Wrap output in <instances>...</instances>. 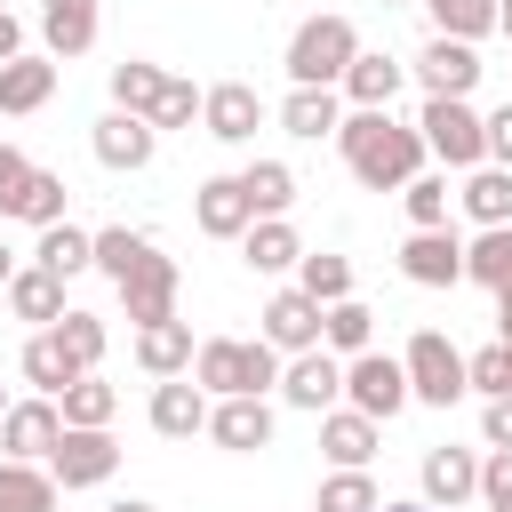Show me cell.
<instances>
[{
    "mask_svg": "<svg viewBox=\"0 0 512 512\" xmlns=\"http://www.w3.org/2000/svg\"><path fill=\"white\" fill-rule=\"evenodd\" d=\"M280 128H288V136H304V144H320V136H336V128H344V96H336V88H288Z\"/></svg>",
    "mask_w": 512,
    "mask_h": 512,
    "instance_id": "d4e9b609",
    "label": "cell"
},
{
    "mask_svg": "<svg viewBox=\"0 0 512 512\" xmlns=\"http://www.w3.org/2000/svg\"><path fill=\"white\" fill-rule=\"evenodd\" d=\"M64 440V416H56V400H8V416H0V456L8 464H48V448Z\"/></svg>",
    "mask_w": 512,
    "mask_h": 512,
    "instance_id": "9c48e42d",
    "label": "cell"
},
{
    "mask_svg": "<svg viewBox=\"0 0 512 512\" xmlns=\"http://www.w3.org/2000/svg\"><path fill=\"white\" fill-rule=\"evenodd\" d=\"M240 256H248V272H288V264L304 256V240H296L288 216H256V224L240 232Z\"/></svg>",
    "mask_w": 512,
    "mask_h": 512,
    "instance_id": "4316f807",
    "label": "cell"
},
{
    "mask_svg": "<svg viewBox=\"0 0 512 512\" xmlns=\"http://www.w3.org/2000/svg\"><path fill=\"white\" fill-rule=\"evenodd\" d=\"M56 416H64L72 432H112V416H120V392H112L104 376H80V384H64V392H56Z\"/></svg>",
    "mask_w": 512,
    "mask_h": 512,
    "instance_id": "f1b7e54d",
    "label": "cell"
},
{
    "mask_svg": "<svg viewBox=\"0 0 512 512\" xmlns=\"http://www.w3.org/2000/svg\"><path fill=\"white\" fill-rule=\"evenodd\" d=\"M344 408L368 416V424H392L408 408V368L392 352H352L344 360Z\"/></svg>",
    "mask_w": 512,
    "mask_h": 512,
    "instance_id": "8992f818",
    "label": "cell"
},
{
    "mask_svg": "<svg viewBox=\"0 0 512 512\" xmlns=\"http://www.w3.org/2000/svg\"><path fill=\"white\" fill-rule=\"evenodd\" d=\"M8 312H16V320H32V328H56L72 304H64V280H56V272L16 264V280H8Z\"/></svg>",
    "mask_w": 512,
    "mask_h": 512,
    "instance_id": "7402d4cb",
    "label": "cell"
},
{
    "mask_svg": "<svg viewBox=\"0 0 512 512\" xmlns=\"http://www.w3.org/2000/svg\"><path fill=\"white\" fill-rule=\"evenodd\" d=\"M112 472H120V440H112V432H72V424H64V440L48 448V480H56L64 496H72V488H104Z\"/></svg>",
    "mask_w": 512,
    "mask_h": 512,
    "instance_id": "52a82bcc",
    "label": "cell"
},
{
    "mask_svg": "<svg viewBox=\"0 0 512 512\" xmlns=\"http://www.w3.org/2000/svg\"><path fill=\"white\" fill-rule=\"evenodd\" d=\"M88 144H96V160H104L112 176H136V168H152V152H160V128H152V120H136V112H104Z\"/></svg>",
    "mask_w": 512,
    "mask_h": 512,
    "instance_id": "4fadbf2b",
    "label": "cell"
},
{
    "mask_svg": "<svg viewBox=\"0 0 512 512\" xmlns=\"http://www.w3.org/2000/svg\"><path fill=\"white\" fill-rule=\"evenodd\" d=\"M456 200H464V216H472L480 232L512 224V168H488V160H480V168L464 176V192H456Z\"/></svg>",
    "mask_w": 512,
    "mask_h": 512,
    "instance_id": "f546056e",
    "label": "cell"
},
{
    "mask_svg": "<svg viewBox=\"0 0 512 512\" xmlns=\"http://www.w3.org/2000/svg\"><path fill=\"white\" fill-rule=\"evenodd\" d=\"M464 392H480V400H504V392H512V352H504V344H480V352H464Z\"/></svg>",
    "mask_w": 512,
    "mask_h": 512,
    "instance_id": "7bdbcfd3",
    "label": "cell"
},
{
    "mask_svg": "<svg viewBox=\"0 0 512 512\" xmlns=\"http://www.w3.org/2000/svg\"><path fill=\"white\" fill-rule=\"evenodd\" d=\"M16 368H24V384H32L40 400H56L64 384H80V368H72V352L56 344V328H40V336L24 344V360H16Z\"/></svg>",
    "mask_w": 512,
    "mask_h": 512,
    "instance_id": "1f68e13d",
    "label": "cell"
},
{
    "mask_svg": "<svg viewBox=\"0 0 512 512\" xmlns=\"http://www.w3.org/2000/svg\"><path fill=\"white\" fill-rule=\"evenodd\" d=\"M32 264H40V272H56V280L88 272V232H80V224H48V232L32 240Z\"/></svg>",
    "mask_w": 512,
    "mask_h": 512,
    "instance_id": "ab89813d",
    "label": "cell"
},
{
    "mask_svg": "<svg viewBox=\"0 0 512 512\" xmlns=\"http://www.w3.org/2000/svg\"><path fill=\"white\" fill-rule=\"evenodd\" d=\"M8 56H24V24L0 8V64H8Z\"/></svg>",
    "mask_w": 512,
    "mask_h": 512,
    "instance_id": "f907efd6",
    "label": "cell"
},
{
    "mask_svg": "<svg viewBox=\"0 0 512 512\" xmlns=\"http://www.w3.org/2000/svg\"><path fill=\"white\" fill-rule=\"evenodd\" d=\"M488 512H512V504H488Z\"/></svg>",
    "mask_w": 512,
    "mask_h": 512,
    "instance_id": "6f0895ef",
    "label": "cell"
},
{
    "mask_svg": "<svg viewBox=\"0 0 512 512\" xmlns=\"http://www.w3.org/2000/svg\"><path fill=\"white\" fill-rule=\"evenodd\" d=\"M24 176H32V160H24L16 144H0V216L16 208V192H24Z\"/></svg>",
    "mask_w": 512,
    "mask_h": 512,
    "instance_id": "c3c4849f",
    "label": "cell"
},
{
    "mask_svg": "<svg viewBox=\"0 0 512 512\" xmlns=\"http://www.w3.org/2000/svg\"><path fill=\"white\" fill-rule=\"evenodd\" d=\"M40 40H48V56H88L96 48V0H40Z\"/></svg>",
    "mask_w": 512,
    "mask_h": 512,
    "instance_id": "cb8c5ba5",
    "label": "cell"
},
{
    "mask_svg": "<svg viewBox=\"0 0 512 512\" xmlns=\"http://www.w3.org/2000/svg\"><path fill=\"white\" fill-rule=\"evenodd\" d=\"M192 120H200V88L192 80H168L160 104H152V128H192Z\"/></svg>",
    "mask_w": 512,
    "mask_h": 512,
    "instance_id": "f6af8a7d",
    "label": "cell"
},
{
    "mask_svg": "<svg viewBox=\"0 0 512 512\" xmlns=\"http://www.w3.org/2000/svg\"><path fill=\"white\" fill-rule=\"evenodd\" d=\"M192 224H200L208 240H240V232L256 224V208H248L240 176H208V184L192 192Z\"/></svg>",
    "mask_w": 512,
    "mask_h": 512,
    "instance_id": "d6986e66",
    "label": "cell"
},
{
    "mask_svg": "<svg viewBox=\"0 0 512 512\" xmlns=\"http://www.w3.org/2000/svg\"><path fill=\"white\" fill-rule=\"evenodd\" d=\"M160 88H168V72H160V64H144V56L112 64V112H136V120H152Z\"/></svg>",
    "mask_w": 512,
    "mask_h": 512,
    "instance_id": "e575fe53",
    "label": "cell"
},
{
    "mask_svg": "<svg viewBox=\"0 0 512 512\" xmlns=\"http://www.w3.org/2000/svg\"><path fill=\"white\" fill-rule=\"evenodd\" d=\"M320 352H336V360H352V352H376V312H368L360 296L328 304V312H320Z\"/></svg>",
    "mask_w": 512,
    "mask_h": 512,
    "instance_id": "83f0119b",
    "label": "cell"
},
{
    "mask_svg": "<svg viewBox=\"0 0 512 512\" xmlns=\"http://www.w3.org/2000/svg\"><path fill=\"white\" fill-rule=\"evenodd\" d=\"M400 272H408L416 288H456V280H464V240H456L448 224H440V232H408Z\"/></svg>",
    "mask_w": 512,
    "mask_h": 512,
    "instance_id": "e0dca14e",
    "label": "cell"
},
{
    "mask_svg": "<svg viewBox=\"0 0 512 512\" xmlns=\"http://www.w3.org/2000/svg\"><path fill=\"white\" fill-rule=\"evenodd\" d=\"M416 504H432V512H456V504H472L480 496V456L472 448H424V472H416Z\"/></svg>",
    "mask_w": 512,
    "mask_h": 512,
    "instance_id": "7c38bea8",
    "label": "cell"
},
{
    "mask_svg": "<svg viewBox=\"0 0 512 512\" xmlns=\"http://www.w3.org/2000/svg\"><path fill=\"white\" fill-rule=\"evenodd\" d=\"M480 504H512V448L480 456Z\"/></svg>",
    "mask_w": 512,
    "mask_h": 512,
    "instance_id": "7dc6e473",
    "label": "cell"
},
{
    "mask_svg": "<svg viewBox=\"0 0 512 512\" xmlns=\"http://www.w3.org/2000/svg\"><path fill=\"white\" fill-rule=\"evenodd\" d=\"M176 288H184L176 256H160V248H152V256L120 280V304H128V320H136V328H152V320H168V312H176Z\"/></svg>",
    "mask_w": 512,
    "mask_h": 512,
    "instance_id": "5bb4252c",
    "label": "cell"
},
{
    "mask_svg": "<svg viewBox=\"0 0 512 512\" xmlns=\"http://www.w3.org/2000/svg\"><path fill=\"white\" fill-rule=\"evenodd\" d=\"M240 192H248L256 216H288V200H296V168H288V160H248V168H240Z\"/></svg>",
    "mask_w": 512,
    "mask_h": 512,
    "instance_id": "d590c367",
    "label": "cell"
},
{
    "mask_svg": "<svg viewBox=\"0 0 512 512\" xmlns=\"http://www.w3.org/2000/svg\"><path fill=\"white\" fill-rule=\"evenodd\" d=\"M496 344L512 352V288H496Z\"/></svg>",
    "mask_w": 512,
    "mask_h": 512,
    "instance_id": "816d5d0a",
    "label": "cell"
},
{
    "mask_svg": "<svg viewBox=\"0 0 512 512\" xmlns=\"http://www.w3.org/2000/svg\"><path fill=\"white\" fill-rule=\"evenodd\" d=\"M376 512H432V504H376Z\"/></svg>",
    "mask_w": 512,
    "mask_h": 512,
    "instance_id": "9f6ffc18",
    "label": "cell"
},
{
    "mask_svg": "<svg viewBox=\"0 0 512 512\" xmlns=\"http://www.w3.org/2000/svg\"><path fill=\"white\" fill-rule=\"evenodd\" d=\"M296 288H304L320 312L344 304V296H352V256H328V248H320V256H296Z\"/></svg>",
    "mask_w": 512,
    "mask_h": 512,
    "instance_id": "74e56055",
    "label": "cell"
},
{
    "mask_svg": "<svg viewBox=\"0 0 512 512\" xmlns=\"http://www.w3.org/2000/svg\"><path fill=\"white\" fill-rule=\"evenodd\" d=\"M200 128H208L216 144H256L264 96H256L248 80H216V88H200Z\"/></svg>",
    "mask_w": 512,
    "mask_h": 512,
    "instance_id": "30bf717a",
    "label": "cell"
},
{
    "mask_svg": "<svg viewBox=\"0 0 512 512\" xmlns=\"http://www.w3.org/2000/svg\"><path fill=\"white\" fill-rule=\"evenodd\" d=\"M400 80H408V64H400V56H376V48H360V56L344 64V80H336V96H344L352 112H392V96H400Z\"/></svg>",
    "mask_w": 512,
    "mask_h": 512,
    "instance_id": "2e32d148",
    "label": "cell"
},
{
    "mask_svg": "<svg viewBox=\"0 0 512 512\" xmlns=\"http://www.w3.org/2000/svg\"><path fill=\"white\" fill-rule=\"evenodd\" d=\"M8 280H16V248L0 240V288H8Z\"/></svg>",
    "mask_w": 512,
    "mask_h": 512,
    "instance_id": "f5cc1de1",
    "label": "cell"
},
{
    "mask_svg": "<svg viewBox=\"0 0 512 512\" xmlns=\"http://www.w3.org/2000/svg\"><path fill=\"white\" fill-rule=\"evenodd\" d=\"M400 368H408V400H424V408H456L464 400V352L440 328H416L408 352H400Z\"/></svg>",
    "mask_w": 512,
    "mask_h": 512,
    "instance_id": "5b68a950",
    "label": "cell"
},
{
    "mask_svg": "<svg viewBox=\"0 0 512 512\" xmlns=\"http://www.w3.org/2000/svg\"><path fill=\"white\" fill-rule=\"evenodd\" d=\"M104 512H152V504H144V496H120V504H104Z\"/></svg>",
    "mask_w": 512,
    "mask_h": 512,
    "instance_id": "db71d44e",
    "label": "cell"
},
{
    "mask_svg": "<svg viewBox=\"0 0 512 512\" xmlns=\"http://www.w3.org/2000/svg\"><path fill=\"white\" fill-rule=\"evenodd\" d=\"M320 456H328L336 472H368V456H376V424L352 416V408H328V416H320Z\"/></svg>",
    "mask_w": 512,
    "mask_h": 512,
    "instance_id": "603a6c76",
    "label": "cell"
},
{
    "mask_svg": "<svg viewBox=\"0 0 512 512\" xmlns=\"http://www.w3.org/2000/svg\"><path fill=\"white\" fill-rule=\"evenodd\" d=\"M336 144H344V168H352L368 192H400L408 176H424V136L400 128L392 112H344Z\"/></svg>",
    "mask_w": 512,
    "mask_h": 512,
    "instance_id": "6da1fadb",
    "label": "cell"
},
{
    "mask_svg": "<svg viewBox=\"0 0 512 512\" xmlns=\"http://www.w3.org/2000/svg\"><path fill=\"white\" fill-rule=\"evenodd\" d=\"M192 352H200V344H192V320H176V312L152 320V328H136V368H144V376H184Z\"/></svg>",
    "mask_w": 512,
    "mask_h": 512,
    "instance_id": "44dd1931",
    "label": "cell"
},
{
    "mask_svg": "<svg viewBox=\"0 0 512 512\" xmlns=\"http://www.w3.org/2000/svg\"><path fill=\"white\" fill-rule=\"evenodd\" d=\"M416 136H424V160H440V168H480L488 152H480V112H472V96H424V112H416Z\"/></svg>",
    "mask_w": 512,
    "mask_h": 512,
    "instance_id": "277c9868",
    "label": "cell"
},
{
    "mask_svg": "<svg viewBox=\"0 0 512 512\" xmlns=\"http://www.w3.org/2000/svg\"><path fill=\"white\" fill-rule=\"evenodd\" d=\"M480 440H488V448H512V392L480 408Z\"/></svg>",
    "mask_w": 512,
    "mask_h": 512,
    "instance_id": "681fc988",
    "label": "cell"
},
{
    "mask_svg": "<svg viewBox=\"0 0 512 512\" xmlns=\"http://www.w3.org/2000/svg\"><path fill=\"white\" fill-rule=\"evenodd\" d=\"M464 280H480V288H512V224L464 240Z\"/></svg>",
    "mask_w": 512,
    "mask_h": 512,
    "instance_id": "f35d334b",
    "label": "cell"
},
{
    "mask_svg": "<svg viewBox=\"0 0 512 512\" xmlns=\"http://www.w3.org/2000/svg\"><path fill=\"white\" fill-rule=\"evenodd\" d=\"M272 400H208V440L216 448H232V456H256V448H272Z\"/></svg>",
    "mask_w": 512,
    "mask_h": 512,
    "instance_id": "9a60e30c",
    "label": "cell"
},
{
    "mask_svg": "<svg viewBox=\"0 0 512 512\" xmlns=\"http://www.w3.org/2000/svg\"><path fill=\"white\" fill-rule=\"evenodd\" d=\"M264 344L272 352H312L320 344V304L304 296V288H272V304H264Z\"/></svg>",
    "mask_w": 512,
    "mask_h": 512,
    "instance_id": "ac0fdd59",
    "label": "cell"
},
{
    "mask_svg": "<svg viewBox=\"0 0 512 512\" xmlns=\"http://www.w3.org/2000/svg\"><path fill=\"white\" fill-rule=\"evenodd\" d=\"M352 56H360L352 16H304L296 40H288V88H336Z\"/></svg>",
    "mask_w": 512,
    "mask_h": 512,
    "instance_id": "3957f363",
    "label": "cell"
},
{
    "mask_svg": "<svg viewBox=\"0 0 512 512\" xmlns=\"http://www.w3.org/2000/svg\"><path fill=\"white\" fill-rule=\"evenodd\" d=\"M496 32H504V40H512V0H496Z\"/></svg>",
    "mask_w": 512,
    "mask_h": 512,
    "instance_id": "11a10c76",
    "label": "cell"
},
{
    "mask_svg": "<svg viewBox=\"0 0 512 512\" xmlns=\"http://www.w3.org/2000/svg\"><path fill=\"white\" fill-rule=\"evenodd\" d=\"M384 8H400V0H384Z\"/></svg>",
    "mask_w": 512,
    "mask_h": 512,
    "instance_id": "91938a15",
    "label": "cell"
},
{
    "mask_svg": "<svg viewBox=\"0 0 512 512\" xmlns=\"http://www.w3.org/2000/svg\"><path fill=\"white\" fill-rule=\"evenodd\" d=\"M144 256H152V240H144L136 224H104V232H88V264H96L112 288H120V280H128Z\"/></svg>",
    "mask_w": 512,
    "mask_h": 512,
    "instance_id": "4dcf8cb0",
    "label": "cell"
},
{
    "mask_svg": "<svg viewBox=\"0 0 512 512\" xmlns=\"http://www.w3.org/2000/svg\"><path fill=\"white\" fill-rule=\"evenodd\" d=\"M64 200H72V192H64V176H56V168H32L8 216H24L32 232H48V224H64Z\"/></svg>",
    "mask_w": 512,
    "mask_h": 512,
    "instance_id": "8d00e7d4",
    "label": "cell"
},
{
    "mask_svg": "<svg viewBox=\"0 0 512 512\" xmlns=\"http://www.w3.org/2000/svg\"><path fill=\"white\" fill-rule=\"evenodd\" d=\"M424 16L440 40H464V48H480L496 32V0H424Z\"/></svg>",
    "mask_w": 512,
    "mask_h": 512,
    "instance_id": "d6a6232c",
    "label": "cell"
},
{
    "mask_svg": "<svg viewBox=\"0 0 512 512\" xmlns=\"http://www.w3.org/2000/svg\"><path fill=\"white\" fill-rule=\"evenodd\" d=\"M448 200H456L448 176H408V184H400V208H408L416 232H440V224H448Z\"/></svg>",
    "mask_w": 512,
    "mask_h": 512,
    "instance_id": "b9f144b4",
    "label": "cell"
},
{
    "mask_svg": "<svg viewBox=\"0 0 512 512\" xmlns=\"http://www.w3.org/2000/svg\"><path fill=\"white\" fill-rule=\"evenodd\" d=\"M152 432H160V440L208 432V392H200L192 376H160V384H152Z\"/></svg>",
    "mask_w": 512,
    "mask_h": 512,
    "instance_id": "ffe728a7",
    "label": "cell"
},
{
    "mask_svg": "<svg viewBox=\"0 0 512 512\" xmlns=\"http://www.w3.org/2000/svg\"><path fill=\"white\" fill-rule=\"evenodd\" d=\"M56 344L72 352V368H80V376H96V360H104V344H112V328H104L96 312H64V320H56Z\"/></svg>",
    "mask_w": 512,
    "mask_h": 512,
    "instance_id": "60d3db41",
    "label": "cell"
},
{
    "mask_svg": "<svg viewBox=\"0 0 512 512\" xmlns=\"http://www.w3.org/2000/svg\"><path fill=\"white\" fill-rule=\"evenodd\" d=\"M272 392H280L288 408H304V416H328V408L344 400V360L312 344V352H296V360L280 368V384H272Z\"/></svg>",
    "mask_w": 512,
    "mask_h": 512,
    "instance_id": "ba28073f",
    "label": "cell"
},
{
    "mask_svg": "<svg viewBox=\"0 0 512 512\" xmlns=\"http://www.w3.org/2000/svg\"><path fill=\"white\" fill-rule=\"evenodd\" d=\"M56 96V56H8L0 64V112H40Z\"/></svg>",
    "mask_w": 512,
    "mask_h": 512,
    "instance_id": "484cf974",
    "label": "cell"
},
{
    "mask_svg": "<svg viewBox=\"0 0 512 512\" xmlns=\"http://www.w3.org/2000/svg\"><path fill=\"white\" fill-rule=\"evenodd\" d=\"M0 416H8V400H0Z\"/></svg>",
    "mask_w": 512,
    "mask_h": 512,
    "instance_id": "680465c9",
    "label": "cell"
},
{
    "mask_svg": "<svg viewBox=\"0 0 512 512\" xmlns=\"http://www.w3.org/2000/svg\"><path fill=\"white\" fill-rule=\"evenodd\" d=\"M480 152H488V168H512V104L480 112Z\"/></svg>",
    "mask_w": 512,
    "mask_h": 512,
    "instance_id": "bcb514c9",
    "label": "cell"
},
{
    "mask_svg": "<svg viewBox=\"0 0 512 512\" xmlns=\"http://www.w3.org/2000/svg\"><path fill=\"white\" fill-rule=\"evenodd\" d=\"M184 376H192L208 400H240V392H248V400H264V392L280 384V352H272L264 336H256V344H240V336H208V344L192 352V368H184Z\"/></svg>",
    "mask_w": 512,
    "mask_h": 512,
    "instance_id": "7a4b0ae2",
    "label": "cell"
},
{
    "mask_svg": "<svg viewBox=\"0 0 512 512\" xmlns=\"http://www.w3.org/2000/svg\"><path fill=\"white\" fill-rule=\"evenodd\" d=\"M376 504H384V496H376V480H368V472H328L312 512H376Z\"/></svg>",
    "mask_w": 512,
    "mask_h": 512,
    "instance_id": "ee69618b",
    "label": "cell"
},
{
    "mask_svg": "<svg viewBox=\"0 0 512 512\" xmlns=\"http://www.w3.org/2000/svg\"><path fill=\"white\" fill-rule=\"evenodd\" d=\"M56 480H48V464H8L0 456V512H56Z\"/></svg>",
    "mask_w": 512,
    "mask_h": 512,
    "instance_id": "836d02e7",
    "label": "cell"
},
{
    "mask_svg": "<svg viewBox=\"0 0 512 512\" xmlns=\"http://www.w3.org/2000/svg\"><path fill=\"white\" fill-rule=\"evenodd\" d=\"M408 72L424 80V96H472L488 64H480V48H464V40H440V32H432V40L416 48V64H408Z\"/></svg>",
    "mask_w": 512,
    "mask_h": 512,
    "instance_id": "8fae6325",
    "label": "cell"
}]
</instances>
